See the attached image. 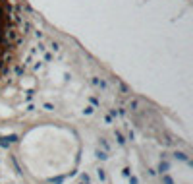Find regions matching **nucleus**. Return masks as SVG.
<instances>
[{
	"instance_id": "1",
	"label": "nucleus",
	"mask_w": 193,
	"mask_h": 184,
	"mask_svg": "<svg viewBox=\"0 0 193 184\" xmlns=\"http://www.w3.org/2000/svg\"><path fill=\"white\" fill-rule=\"evenodd\" d=\"M18 23H16V10L12 0H0V72L10 60L12 48L16 45L18 35Z\"/></svg>"
}]
</instances>
